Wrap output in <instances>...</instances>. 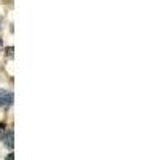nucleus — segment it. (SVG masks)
Segmentation results:
<instances>
[{"instance_id": "nucleus-1", "label": "nucleus", "mask_w": 160, "mask_h": 160, "mask_svg": "<svg viewBox=\"0 0 160 160\" xmlns=\"http://www.w3.org/2000/svg\"><path fill=\"white\" fill-rule=\"evenodd\" d=\"M13 104V93L8 90H0V106Z\"/></svg>"}, {"instance_id": "nucleus-2", "label": "nucleus", "mask_w": 160, "mask_h": 160, "mask_svg": "<svg viewBox=\"0 0 160 160\" xmlns=\"http://www.w3.org/2000/svg\"><path fill=\"white\" fill-rule=\"evenodd\" d=\"M5 142L10 149H13V146H15V133H13V130L8 131V136L5 138Z\"/></svg>"}, {"instance_id": "nucleus-3", "label": "nucleus", "mask_w": 160, "mask_h": 160, "mask_svg": "<svg viewBox=\"0 0 160 160\" xmlns=\"http://www.w3.org/2000/svg\"><path fill=\"white\" fill-rule=\"evenodd\" d=\"M7 131V125L5 123H0V135H2V133H5Z\"/></svg>"}, {"instance_id": "nucleus-4", "label": "nucleus", "mask_w": 160, "mask_h": 160, "mask_svg": "<svg viewBox=\"0 0 160 160\" xmlns=\"http://www.w3.org/2000/svg\"><path fill=\"white\" fill-rule=\"evenodd\" d=\"M5 160H15V154H13V152H10L8 155H7V158Z\"/></svg>"}, {"instance_id": "nucleus-5", "label": "nucleus", "mask_w": 160, "mask_h": 160, "mask_svg": "<svg viewBox=\"0 0 160 160\" xmlns=\"http://www.w3.org/2000/svg\"><path fill=\"white\" fill-rule=\"evenodd\" d=\"M0 47H2V40H0Z\"/></svg>"}]
</instances>
